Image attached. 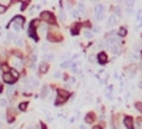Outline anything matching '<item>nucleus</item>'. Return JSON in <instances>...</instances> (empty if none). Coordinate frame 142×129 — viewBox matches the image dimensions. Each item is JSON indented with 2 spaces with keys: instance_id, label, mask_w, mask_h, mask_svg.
I'll list each match as a JSON object with an SVG mask.
<instances>
[{
  "instance_id": "nucleus-1",
  "label": "nucleus",
  "mask_w": 142,
  "mask_h": 129,
  "mask_svg": "<svg viewBox=\"0 0 142 129\" xmlns=\"http://www.w3.org/2000/svg\"><path fill=\"white\" fill-rule=\"evenodd\" d=\"M40 20H41V21H45V23L55 24V20H54V16L51 15V12H49V11H43L42 13L40 15Z\"/></svg>"
},
{
  "instance_id": "nucleus-2",
  "label": "nucleus",
  "mask_w": 142,
  "mask_h": 129,
  "mask_svg": "<svg viewBox=\"0 0 142 129\" xmlns=\"http://www.w3.org/2000/svg\"><path fill=\"white\" fill-rule=\"evenodd\" d=\"M24 17L23 16H16L12 20V25H13V29L15 32H20L21 30V27H23V24H24Z\"/></svg>"
},
{
  "instance_id": "nucleus-3",
  "label": "nucleus",
  "mask_w": 142,
  "mask_h": 129,
  "mask_svg": "<svg viewBox=\"0 0 142 129\" xmlns=\"http://www.w3.org/2000/svg\"><path fill=\"white\" fill-rule=\"evenodd\" d=\"M105 43L107 46H116V45H121V40H120L119 37L116 36H112V37H107L105 38Z\"/></svg>"
},
{
  "instance_id": "nucleus-4",
  "label": "nucleus",
  "mask_w": 142,
  "mask_h": 129,
  "mask_svg": "<svg viewBox=\"0 0 142 129\" xmlns=\"http://www.w3.org/2000/svg\"><path fill=\"white\" fill-rule=\"evenodd\" d=\"M95 16H96V20L101 21L104 19V5L101 4H97L95 7Z\"/></svg>"
},
{
  "instance_id": "nucleus-5",
  "label": "nucleus",
  "mask_w": 142,
  "mask_h": 129,
  "mask_svg": "<svg viewBox=\"0 0 142 129\" xmlns=\"http://www.w3.org/2000/svg\"><path fill=\"white\" fill-rule=\"evenodd\" d=\"M47 40L50 41V42H59L61 40H62V36H61L58 32H47Z\"/></svg>"
},
{
  "instance_id": "nucleus-6",
  "label": "nucleus",
  "mask_w": 142,
  "mask_h": 129,
  "mask_svg": "<svg viewBox=\"0 0 142 129\" xmlns=\"http://www.w3.org/2000/svg\"><path fill=\"white\" fill-rule=\"evenodd\" d=\"M3 80L5 83H8V84H13V83L16 82V79L12 76V74H11V73H4L3 74Z\"/></svg>"
},
{
  "instance_id": "nucleus-7",
  "label": "nucleus",
  "mask_w": 142,
  "mask_h": 129,
  "mask_svg": "<svg viewBox=\"0 0 142 129\" xmlns=\"http://www.w3.org/2000/svg\"><path fill=\"white\" fill-rule=\"evenodd\" d=\"M97 62H99V65H105L108 62V57H107V54L104 51H100L97 54Z\"/></svg>"
},
{
  "instance_id": "nucleus-8",
  "label": "nucleus",
  "mask_w": 142,
  "mask_h": 129,
  "mask_svg": "<svg viewBox=\"0 0 142 129\" xmlns=\"http://www.w3.org/2000/svg\"><path fill=\"white\" fill-rule=\"evenodd\" d=\"M124 125H125L126 129H134V126H133V119L130 116H125L124 117Z\"/></svg>"
},
{
  "instance_id": "nucleus-9",
  "label": "nucleus",
  "mask_w": 142,
  "mask_h": 129,
  "mask_svg": "<svg viewBox=\"0 0 142 129\" xmlns=\"http://www.w3.org/2000/svg\"><path fill=\"white\" fill-rule=\"evenodd\" d=\"M49 67H50V65L47 62H42L40 65V67H38V73L42 74V75H43V74H46L47 71H49Z\"/></svg>"
},
{
  "instance_id": "nucleus-10",
  "label": "nucleus",
  "mask_w": 142,
  "mask_h": 129,
  "mask_svg": "<svg viewBox=\"0 0 142 129\" xmlns=\"http://www.w3.org/2000/svg\"><path fill=\"white\" fill-rule=\"evenodd\" d=\"M12 66H13V69H19L20 70L21 67H23V61L19 59V57H15L13 59H12Z\"/></svg>"
},
{
  "instance_id": "nucleus-11",
  "label": "nucleus",
  "mask_w": 142,
  "mask_h": 129,
  "mask_svg": "<svg viewBox=\"0 0 142 129\" xmlns=\"http://www.w3.org/2000/svg\"><path fill=\"white\" fill-rule=\"evenodd\" d=\"M28 36H30L33 40H38V37L36 36V27H33L32 24H30V27H29V29H28Z\"/></svg>"
},
{
  "instance_id": "nucleus-12",
  "label": "nucleus",
  "mask_w": 142,
  "mask_h": 129,
  "mask_svg": "<svg viewBox=\"0 0 142 129\" xmlns=\"http://www.w3.org/2000/svg\"><path fill=\"white\" fill-rule=\"evenodd\" d=\"M116 24H117V17H116V16H111L108 19V21H107V27L112 28V27H115Z\"/></svg>"
},
{
  "instance_id": "nucleus-13",
  "label": "nucleus",
  "mask_w": 142,
  "mask_h": 129,
  "mask_svg": "<svg viewBox=\"0 0 142 129\" xmlns=\"http://www.w3.org/2000/svg\"><path fill=\"white\" fill-rule=\"evenodd\" d=\"M28 83H29V86L32 87H37V86H40V82L36 79V78H33V76H30L29 79H28Z\"/></svg>"
},
{
  "instance_id": "nucleus-14",
  "label": "nucleus",
  "mask_w": 142,
  "mask_h": 129,
  "mask_svg": "<svg viewBox=\"0 0 142 129\" xmlns=\"http://www.w3.org/2000/svg\"><path fill=\"white\" fill-rule=\"evenodd\" d=\"M121 51H122V49H121V46H120V45L112 46V53L115 54V55H120V54H121Z\"/></svg>"
},
{
  "instance_id": "nucleus-15",
  "label": "nucleus",
  "mask_w": 142,
  "mask_h": 129,
  "mask_svg": "<svg viewBox=\"0 0 142 129\" xmlns=\"http://www.w3.org/2000/svg\"><path fill=\"white\" fill-rule=\"evenodd\" d=\"M67 100V98H65V96H62V95H59L58 98H57V100H55V106H61V104H63V103Z\"/></svg>"
},
{
  "instance_id": "nucleus-16",
  "label": "nucleus",
  "mask_w": 142,
  "mask_h": 129,
  "mask_svg": "<svg viewBox=\"0 0 142 129\" xmlns=\"http://www.w3.org/2000/svg\"><path fill=\"white\" fill-rule=\"evenodd\" d=\"M70 66H71V62H70V61H62V62L59 63L61 69H69Z\"/></svg>"
},
{
  "instance_id": "nucleus-17",
  "label": "nucleus",
  "mask_w": 142,
  "mask_h": 129,
  "mask_svg": "<svg viewBox=\"0 0 142 129\" xmlns=\"http://www.w3.org/2000/svg\"><path fill=\"white\" fill-rule=\"evenodd\" d=\"M79 29H80V24H76V25H74L73 28H71V34H78L79 33Z\"/></svg>"
},
{
  "instance_id": "nucleus-18",
  "label": "nucleus",
  "mask_w": 142,
  "mask_h": 129,
  "mask_svg": "<svg viewBox=\"0 0 142 129\" xmlns=\"http://www.w3.org/2000/svg\"><path fill=\"white\" fill-rule=\"evenodd\" d=\"M93 120H95V115H93V113H88V115L86 116V122L87 124H91Z\"/></svg>"
},
{
  "instance_id": "nucleus-19",
  "label": "nucleus",
  "mask_w": 142,
  "mask_h": 129,
  "mask_svg": "<svg viewBox=\"0 0 142 129\" xmlns=\"http://www.w3.org/2000/svg\"><path fill=\"white\" fill-rule=\"evenodd\" d=\"M78 12H79V13H82V15L86 12V5H84L83 3H79V4H78Z\"/></svg>"
},
{
  "instance_id": "nucleus-20",
  "label": "nucleus",
  "mask_w": 142,
  "mask_h": 129,
  "mask_svg": "<svg viewBox=\"0 0 142 129\" xmlns=\"http://www.w3.org/2000/svg\"><path fill=\"white\" fill-rule=\"evenodd\" d=\"M80 63L79 62H73L71 63V71H73V73H78V66H79Z\"/></svg>"
},
{
  "instance_id": "nucleus-21",
  "label": "nucleus",
  "mask_w": 142,
  "mask_h": 129,
  "mask_svg": "<svg viewBox=\"0 0 142 129\" xmlns=\"http://www.w3.org/2000/svg\"><path fill=\"white\" fill-rule=\"evenodd\" d=\"M47 94H49V87H47V86H43L42 90H41V98H45Z\"/></svg>"
},
{
  "instance_id": "nucleus-22",
  "label": "nucleus",
  "mask_w": 142,
  "mask_h": 129,
  "mask_svg": "<svg viewBox=\"0 0 142 129\" xmlns=\"http://www.w3.org/2000/svg\"><path fill=\"white\" fill-rule=\"evenodd\" d=\"M15 45H16V46H19V47H23L24 46L23 38H15Z\"/></svg>"
},
{
  "instance_id": "nucleus-23",
  "label": "nucleus",
  "mask_w": 142,
  "mask_h": 129,
  "mask_svg": "<svg viewBox=\"0 0 142 129\" xmlns=\"http://www.w3.org/2000/svg\"><path fill=\"white\" fill-rule=\"evenodd\" d=\"M124 3H125L126 8H132L133 5H134V0H125Z\"/></svg>"
},
{
  "instance_id": "nucleus-24",
  "label": "nucleus",
  "mask_w": 142,
  "mask_h": 129,
  "mask_svg": "<svg viewBox=\"0 0 142 129\" xmlns=\"http://www.w3.org/2000/svg\"><path fill=\"white\" fill-rule=\"evenodd\" d=\"M54 57H55V55H54V53H47L46 55L43 57V58H45L46 61H53V59H54Z\"/></svg>"
},
{
  "instance_id": "nucleus-25",
  "label": "nucleus",
  "mask_w": 142,
  "mask_h": 129,
  "mask_svg": "<svg viewBox=\"0 0 142 129\" xmlns=\"http://www.w3.org/2000/svg\"><path fill=\"white\" fill-rule=\"evenodd\" d=\"M84 37H86V38H92L93 33L91 32V30H84Z\"/></svg>"
},
{
  "instance_id": "nucleus-26",
  "label": "nucleus",
  "mask_w": 142,
  "mask_h": 129,
  "mask_svg": "<svg viewBox=\"0 0 142 129\" xmlns=\"http://www.w3.org/2000/svg\"><path fill=\"white\" fill-rule=\"evenodd\" d=\"M119 34H120L121 37H125V36H126V28H120Z\"/></svg>"
},
{
  "instance_id": "nucleus-27",
  "label": "nucleus",
  "mask_w": 142,
  "mask_h": 129,
  "mask_svg": "<svg viewBox=\"0 0 142 129\" xmlns=\"http://www.w3.org/2000/svg\"><path fill=\"white\" fill-rule=\"evenodd\" d=\"M9 73L12 74V76H13L15 79H17V78H19V73H17V71H16V69H12V70H11V71H9Z\"/></svg>"
},
{
  "instance_id": "nucleus-28",
  "label": "nucleus",
  "mask_w": 142,
  "mask_h": 129,
  "mask_svg": "<svg viewBox=\"0 0 142 129\" xmlns=\"http://www.w3.org/2000/svg\"><path fill=\"white\" fill-rule=\"evenodd\" d=\"M15 38H16V36H15L13 33L8 32V34H7V40H8V41H11V40H13V41H15Z\"/></svg>"
},
{
  "instance_id": "nucleus-29",
  "label": "nucleus",
  "mask_w": 142,
  "mask_h": 129,
  "mask_svg": "<svg viewBox=\"0 0 142 129\" xmlns=\"http://www.w3.org/2000/svg\"><path fill=\"white\" fill-rule=\"evenodd\" d=\"M28 107V103H21L20 106H19V108H20V111H25Z\"/></svg>"
},
{
  "instance_id": "nucleus-30",
  "label": "nucleus",
  "mask_w": 142,
  "mask_h": 129,
  "mask_svg": "<svg viewBox=\"0 0 142 129\" xmlns=\"http://www.w3.org/2000/svg\"><path fill=\"white\" fill-rule=\"evenodd\" d=\"M40 32H41V33H47V27H46V25H41V27H40Z\"/></svg>"
},
{
  "instance_id": "nucleus-31",
  "label": "nucleus",
  "mask_w": 142,
  "mask_h": 129,
  "mask_svg": "<svg viewBox=\"0 0 142 129\" xmlns=\"http://www.w3.org/2000/svg\"><path fill=\"white\" fill-rule=\"evenodd\" d=\"M58 94H59V95H62V96H65V98H67V96H69V92H67V91H65V90H59V91H58Z\"/></svg>"
},
{
  "instance_id": "nucleus-32",
  "label": "nucleus",
  "mask_w": 142,
  "mask_h": 129,
  "mask_svg": "<svg viewBox=\"0 0 142 129\" xmlns=\"http://www.w3.org/2000/svg\"><path fill=\"white\" fill-rule=\"evenodd\" d=\"M59 17H61V20H62V21L66 20V16H65V12H63V9L59 11Z\"/></svg>"
},
{
  "instance_id": "nucleus-33",
  "label": "nucleus",
  "mask_w": 142,
  "mask_h": 129,
  "mask_svg": "<svg viewBox=\"0 0 142 129\" xmlns=\"http://www.w3.org/2000/svg\"><path fill=\"white\" fill-rule=\"evenodd\" d=\"M5 11H7V7H5V5H3V4H0V15L4 13Z\"/></svg>"
},
{
  "instance_id": "nucleus-34",
  "label": "nucleus",
  "mask_w": 142,
  "mask_h": 129,
  "mask_svg": "<svg viewBox=\"0 0 142 129\" xmlns=\"http://www.w3.org/2000/svg\"><path fill=\"white\" fill-rule=\"evenodd\" d=\"M134 106H135V108L138 109V111H142V103L137 102V103H135V104H134Z\"/></svg>"
},
{
  "instance_id": "nucleus-35",
  "label": "nucleus",
  "mask_w": 142,
  "mask_h": 129,
  "mask_svg": "<svg viewBox=\"0 0 142 129\" xmlns=\"http://www.w3.org/2000/svg\"><path fill=\"white\" fill-rule=\"evenodd\" d=\"M7 104H8V102L5 99H1V100H0V106H1V107H7Z\"/></svg>"
},
{
  "instance_id": "nucleus-36",
  "label": "nucleus",
  "mask_w": 142,
  "mask_h": 129,
  "mask_svg": "<svg viewBox=\"0 0 142 129\" xmlns=\"http://www.w3.org/2000/svg\"><path fill=\"white\" fill-rule=\"evenodd\" d=\"M7 94H8V95H12V94H13V87H12V86H9L7 88Z\"/></svg>"
},
{
  "instance_id": "nucleus-37",
  "label": "nucleus",
  "mask_w": 142,
  "mask_h": 129,
  "mask_svg": "<svg viewBox=\"0 0 142 129\" xmlns=\"http://www.w3.org/2000/svg\"><path fill=\"white\" fill-rule=\"evenodd\" d=\"M115 13L117 15V16H120V15H121V9H120V7H116L115 8Z\"/></svg>"
},
{
  "instance_id": "nucleus-38",
  "label": "nucleus",
  "mask_w": 142,
  "mask_h": 129,
  "mask_svg": "<svg viewBox=\"0 0 142 129\" xmlns=\"http://www.w3.org/2000/svg\"><path fill=\"white\" fill-rule=\"evenodd\" d=\"M61 76H62V74H61L59 71H55V73H54V78H57V79H58V78H61Z\"/></svg>"
},
{
  "instance_id": "nucleus-39",
  "label": "nucleus",
  "mask_w": 142,
  "mask_h": 129,
  "mask_svg": "<svg viewBox=\"0 0 142 129\" xmlns=\"http://www.w3.org/2000/svg\"><path fill=\"white\" fill-rule=\"evenodd\" d=\"M100 30H101V28H100V27H95V28L92 29V32H95V33H99Z\"/></svg>"
},
{
  "instance_id": "nucleus-40",
  "label": "nucleus",
  "mask_w": 142,
  "mask_h": 129,
  "mask_svg": "<svg viewBox=\"0 0 142 129\" xmlns=\"http://www.w3.org/2000/svg\"><path fill=\"white\" fill-rule=\"evenodd\" d=\"M133 12H134V11H133L132 8H126V13L128 15H133Z\"/></svg>"
},
{
  "instance_id": "nucleus-41",
  "label": "nucleus",
  "mask_w": 142,
  "mask_h": 129,
  "mask_svg": "<svg viewBox=\"0 0 142 129\" xmlns=\"http://www.w3.org/2000/svg\"><path fill=\"white\" fill-rule=\"evenodd\" d=\"M78 15H79V13H78V9H74L73 11V16L74 17H78Z\"/></svg>"
},
{
  "instance_id": "nucleus-42",
  "label": "nucleus",
  "mask_w": 142,
  "mask_h": 129,
  "mask_svg": "<svg viewBox=\"0 0 142 129\" xmlns=\"http://www.w3.org/2000/svg\"><path fill=\"white\" fill-rule=\"evenodd\" d=\"M107 98H108L109 100H112V99H113V98H112V95H111V94H109V92L107 94Z\"/></svg>"
},
{
  "instance_id": "nucleus-43",
  "label": "nucleus",
  "mask_w": 142,
  "mask_h": 129,
  "mask_svg": "<svg viewBox=\"0 0 142 129\" xmlns=\"http://www.w3.org/2000/svg\"><path fill=\"white\" fill-rule=\"evenodd\" d=\"M42 50H43V51H46V50H47V45H43V46H42Z\"/></svg>"
},
{
  "instance_id": "nucleus-44",
  "label": "nucleus",
  "mask_w": 142,
  "mask_h": 129,
  "mask_svg": "<svg viewBox=\"0 0 142 129\" xmlns=\"http://www.w3.org/2000/svg\"><path fill=\"white\" fill-rule=\"evenodd\" d=\"M138 87L142 90V80H139V82H138Z\"/></svg>"
},
{
  "instance_id": "nucleus-45",
  "label": "nucleus",
  "mask_w": 142,
  "mask_h": 129,
  "mask_svg": "<svg viewBox=\"0 0 142 129\" xmlns=\"http://www.w3.org/2000/svg\"><path fill=\"white\" fill-rule=\"evenodd\" d=\"M92 129H103V128H101V126H100V125H96V126H93Z\"/></svg>"
},
{
  "instance_id": "nucleus-46",
  "label": "nucleus",
  "mask_w": 142,
  "mask_h": 129,
  "mask_svg": "<svg viewBox=\"0 0 142 129\" xmlns=\"http://www.w3.org/2000/svg\"><path fill=\"white\" fill-rule=\"evenodd\" d=\"M27 129H36V128H34V125H29Z\"/></svg>"
},
{
  "instance_id": "nucleus-47",
  "label": "nucleus",
  "mask_w": 142,
  "mask_h": 129,
  "mask_svg": "<svg viewBox=\"0 0 142 129\" xmlns=\"http://www.w3.org/2000/svg\"><path fill=\"white\" fill-rule=\"evenodd\" d=\"M80 129H86V126H84V125H80Z\"/></svg>"
},
{
  "instance_id": "nucleus-48",
  "label": "nucleus",
  "mask_w": 142,
  "mask_h": 129,
  "mask_svg": "<svg viewBox=\"0 0 142 129\" xmlns=\"http://www.w3.org/2000/svg\"><path fill=\"white\" fill-rule=\"evenodd\" d=\"M1 126H3V124H1V121H0V129H1Z\"/></svg>"
},
{
  "instance_id": "nucleus-49",
  "label": "nucleus",
  "mask_w": 142,
  "mask_h": 129,
  "mask_svg": "<svg viewBox=\"0 0 142 129\" xmlns=\"http://www.w3.org/2000/svg\"><path fill=\"white\" fill-rule=\"evenodd\" d=\"M1 90H3V88H1V84H0V91H1Z\"/></svg>"
},
{
  "instance_id": "nucleus-50",
  "label": "nucleus",
  "mask_w": 142,
  "mask_h": 129,
  "mask_svg": "<svg viewBox=\"0 0 142 129\" xmlns=\"http://www.w3.org/2000/svg\"><path fill=\"white\" fill-rule=\"evenodd\" d=\"M91 1H96V0H91Z\"/></svg>"
},
{
  "instance_id": "nucleus-51",
  "label": "nucleus",
  "mask_w": 142,
  "mask_h": 129,
  "mask_svg": "<svg viewBox=\"0 0 142 129\" xmlns=\"http://www.w3.org/2000/svg\"><path fill=\"white\" fill-rule=\"evenodd\" d=\"M141 58H142V53H141Z\"/></svg>"
}]
</instances>
